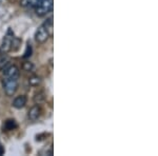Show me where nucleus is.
Masks as SVG:
<instances>
[{
  "mask_svg": "<svg viewBox=\"0 0 158 156\" xmlns=\"http://www.w3.org/2000/svg\"><path fill=\"white\" fill-rule=\"evenodd\" d=\"M53 0H37L36 6L34 7L38 16L42 17L53 10Z\"/></svg>",
  "mask_w": 158,
  "mask_h": 156,
  "instance_id": "1",
  "label": "nucleus"
},
{
  "mask_svg": "<svg viewBox=\"0 0 158 156\" xmlns=\"http://www.w3.org/2000/svg\"><path fill=\"white\" fill-rule=\"evenodd\" d=\"M3 89L7 96H13L16 93L18 89V78H11V77H3Z\"/></svg>",
  "mask_w": 158,
  "mask_h": 156,
  "instance_id": "2",
  "label": "nucleus"
},
{
  "mask_svg": "<svg viewBox=\"0 0 158 156\" xmlns=\"http://www.w3.org/2000/svg\"><path fill=\"white\" fill-rule=\"evenodd\" d=\"M13 38H14V36L11 34V31H9V33L3 38V41H2V44L0 47V53L1 54H6V53H9L12 50Z\"/></svg>",
  "mask_w": 158,
  "mask_h": 156,
  "instance_id": "3",
  "label": "nucleus"
},
{
  "mask_svg": "<svg viewBox=\"0 0 158 156\" xmlns=\"http://www.w3.org/2000/svg\"><path fill=\"white\" fill-rule=\"evenodd\" d=\"M50 36V33L48 32L47 27L44 25L38 27V30L36 31V34H35V39L38 43H43L48 40V38Z\"/></svg>",
  "mask_w": 158,
  "mask_h": 156,
  "instance_id": "4",
  "label": "nucleus"
},
{
  "mask_svg": "<svg viewBox=\"0 0 158 156\" xmlns=\"http://www.w3.org/2000/svg\"><path fill=\"white\" fill-rule=\"evenodd\" d=\"M4 76L6 77H11V78H19L20 72L19 69L16 65H10L4 70Z\"/></svg>",
  "mask_w": 158,
  "mask_h": 156,
  "instance_id": "5",
  "label": "nucleus"
},
{
  "mask_svg": "<svg viewBox=\"0 0 158 156\" xmlns=\"http://www.w3.org/2000/svg\"><path fill=\"white\" fill-rule=\"evenodd\" d=\"M42 113V110L39 106H34L31 108L29 111V119L32 120V121H35L40 117V115Z\"/></svg>",
  "mask_w": 158,
  "mask_h": 156,
  "instance_id": "6",
  "label": "nucleus"
},
{
  "mask_svg": "<svg viewBox=\"0 0 158 156\" xmlns=\"http://www.w3.org/2000/svg\"><path fill=\"white\" fill-rule=\"evenodd\" d=\"M27 104V97L24 95L17 96L13 101V107L16 109H22Z\"/></svg>",
  "mask_w": 158,
  "mask_h": 156,
  "instance_id": "7",
  "label": "nucleus"
},
{
  "mask_svg": "<svg viewBox=\"0 0 158 156\" xmlns=\"http://www.w3.org/2000/svg\"><path fill=\"white\" fill-rule=\"evenodd\" d=\"M17 128V124L14 119H7L6 122H4V129L6 131H11V130H14Z\"/></svg>",
  "mask_w": 158,
  "mask_h": 156,
  "instance_id": "8",
  "label": "nucleus"
},
{
  "mask_svg": "<svg viewBox=\"0 0 158 156\" xmlns=\"http://www.w3.org/2000/svg\"><path fill=\"white\" fill-rule=\"evenodd\" d=\"M10 58L7 57V56H2L1 58H0V71L2 70H6V69L7 68V65H10Z\"/></svg>",
  "mask_w": 158,
  "mask_h": 156,
  "instance_id": "9",
  "label": "nucleus"
},
{
  "mask_svg": "<svg viewBox=\"0 0 158 156\" xmlns=\"http://www.w3.org/2000/svg\"><path fill=\"white\" fill-rule=\"evenodd\" d=\"M40 83H41V78L39 76L34 75L29 79V84L31 86H38Z\"/></svg>",
  "mask_w": 158,
  "mask_h": 156,
  "instance_id": "10",
  "label": "nucleus"
},
{
  "mask_svg": "<svg viewBox=\"0 0 158 156\" xmlns=\"http://www.w3.org/2000/svg\"><path fill=\"white\" fill-rule=\"evenodd\" d=\"M37 3V0H21L20 1V4L21 6L24 7H35Z\"/></svg>",
  "mask_w": 158,
  "mask_h": 156,
  "instance_id": "11",
  "label": "nucleus"
},
{
  "mask_svg": "<svg viewBox=\"0 0 158 156\" xmlns=\"http://www.w3.org/2000/svg\"><path fill=\"white\" fill-rule=\"evenodd\" d=\"M22 69L24 71H27V72H31L34 69V65L32 62H30V61H25V62H23V65H22Z\"/></svg>",
  "mask_w": 158,
  "mask_h": 156,
  "instance_id": "12",
  "label": "nucleus"
},
{
  "mask_svg": "<svg viewBox=\"0 0 158 156\" xmlns=\"http://www.w3.org/2000/svg\"><path fill=\"white\" fill-rule=\"evenodd\" d=\"M44 99H45V96H44V94L43 93H38V94H36L35 95V97H34V100H35V102L36 103H41V102H43L44 101Z\"/></svg>",
  "mask_w": 158,
  "mask_h": 156,
  "instance_id": "13",
  "label": "nucleus"
},
{
  "mask_svg": "<svg viewBox=\"0 0 158 156\" xmlns=\"http://www.w3.org/2000/svg\"><path fill=\"white\" fill-rule=\"evenodd\" d=\"M32 55V47H31L30 43H27V51L24 52V55H23V58H27Z\"/></svg>",
  "mask_w": 158,
  "mask_h": 156,
  "instance_id": "14",
  "label": "nucleus"
},
{
  "mask_svg": "<svg viewBox=\"0 0 158 156\" xmlns=\"http://www.w3.org/2000/svg\"><path fill=\"white\" fill-rule=\"evenodd\" d=\"M4 152H6V151H4V147L2 145L1 142H0V155H3Z\"/></svg>",
  "mask_w": 158,
  "mask_h": 156,
  "instance_id": "15",
  "label": "nucleus"
}]
</instances>
